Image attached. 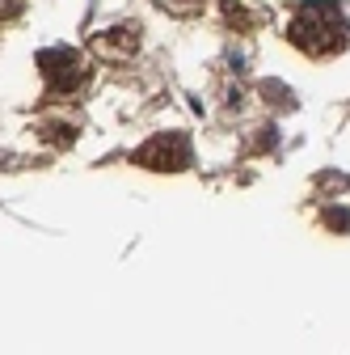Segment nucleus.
I'll return each mask as SVG.
<instances>
[{"label":"nucleus","instance_id":"obj_5","mask_svg":"<svg viewBox=\"0 0 350 355\" xmlns=\"http://www.w3.org/2000/svg\"><path fill=\"white\" fill-rule=\"evenodd\" d=\"M13 13H17V0H0V21L13 17Z\"/></svg>","mask_w":350,"mask_h":355},{"label":"nucleus","instance_id":"obj_2","mask_svg":"<svg viewBox=\"0 0 350 355\" xmlns=\"http://www.w3.org/2000/svg\"><path fill=\"white\" fill-rule=\"evenodd\" d=\"M38 72H42V80H47L51 94H76V89L84 85V76H89L80 51H72V47H47V51H38Z\"/></svg>","mask_w":350,"mask_h":355},{"label":"nucleus","instance_id":"obj_3","mask_svg":"<svg viewBox=\"0 0 350 355\" xmlns=\"http://www.w3.org/2000/svg\"><path fill=\"white\" fill-rule=\"evenodd\" d=\"M136 165L160 169V173H169V169H186V165H190V140L182 136V131H165V136H152V140L136 153Z\"/></svg>","mask_w":350,"mask_h":355},{"label":"nucleus","instance_id":"obj_4","mask_svg":"<svg viewBox=\"0 0 350 355\" xmlns=\"http://www.w3.org/2000/svg\"><path fill=\"white\" fill-rule=\"evenodd\" d=\"M140 47V26H118L114 34L98 38V51L102 55H127V51H136Z\"/></svg>","mask_w":350,"mask_h":355},{"label":"nucleus","instance_id":"obj_1","mask_svg":"<svg viewBox=\"0 0 350 355\" xmlns=\"http://www.w3.org/2000/svg\"><path fill=\"white\" fill-rule=\"evenodd\" d=\"M287 38H291V47H300L304 55L329 60V55L346 51L350 21H346V13L333 5V0H308L304 9H295V17L287 26Z\"/></svg>","mask_w":350,"mask_h":355}]
</instances>
